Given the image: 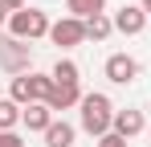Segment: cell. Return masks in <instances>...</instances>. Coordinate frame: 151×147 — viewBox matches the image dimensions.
I'll return each mask as SVG.
<instances>
[{
	"mask_svg": "<svg viewBox=\"0 0 151 147\" xmlns=\"http://www.w3.org/2000/svg\"><path fill=\"white\" fill-rule=\"evenodd\" d=\"M82 131L86 135H94V139H102V135H110V122H114V102L106 94H82Z\"/></svg>",
	"mask_w": 151,
	"mask_h": 147,
	"instance_id": "1",
	"label": "cell"
},
{
	"mask_svg": "<svg viewBox=\"0 0 151 147\" xmlns=\"http://www.w3.org/2000/svg\"><path fill=\"white\" fill-rule=\"evenodd\" d=\"M49 29L53 21L41 8H21L8 17V37H17V41H41V37H49Z\"/></svg>",
	"mask_w": 151,
	"mask_h": 147,
	"instance_id": "2",
	"label": "cell"
},
{
	"mask_svg": "<svg viewBox=\"0 0 151 147\" xmlns=\"http://www.w3.org/2000/svg\"><path fill=\"white\" fill-rule=\"evenodd\" d=\"M0 70L21 78V74H33V49L29 41H17V37H0Z\"/></svg>",
	"mask_w": 151,
	"mask_h": 147,
	"instance_id": "3",
	"label": "cell"
},
{
	"mask_svg": "<svg viewBox=\"0 0 151 147\" xmlns=\"http://www.w3.org/2000/svg\"><path fill=\"white\" fill-rule=\"evenodd\" d=\"M49 41H53L57 49H78L82 41H86V21H78V17H61V21H53Z\"/></svg>",
	"mask_w": 151,
	"mask_h": 147,
	"instance_id": "4",
	"label": "cell"
},
{
	"mask_svg": "<svg viewBox=\"0 0 151 147\" xmlns=\"http://www.w3.org/2000/svg\"><path fill=\"white\" fill-rule=\"evenodd\" d=\"M102 70H106V78H110L114 86H131V82L139 78V61H135L131 53H110Z\"/></svg>",
	"mask_w": 151,
	"mask_h": 147,
	"instance_id": "5",
	"label": "cell"
},
{
	"mask_svg": "<svg viewBox=\"0 0 151 147\" xmlns=\"http://www.w3.org/2000/svg\"><path fill=\"white\" fill-rule=\"evenodd\" d=\"M147 12L139 8V4H123L119 12H114V33H127V37H139L143 29H147Z\"/></svg>",
	"mask_w": 151,
	"mask_h": 147,
	"instance_id": "6",
	"label": "cell"
},
{
	"mask_svg": "<svg viewBox=\"0 0 151 147\" xmlns=\"http://www.w3.org/2000/svg\"><path fill=\"white\" fill-rule=\"evenodd\" d=\"M143 127H147V119H143V110H114V122H110V131L114 135H123L127 143L135 139V135H143Z\"/></svg>",
	"mask_w": 151,
	"mask_h": 147,
	"instance_id": "7",
	"label": "cell"
},
{
	"mask_svg": "<svg viewBox=\"0 0 151 147\" xmlns=\"http://www.w3.org/2000/svg\"><path fill=\"white\" fill-rule=\"evenodd\" d=\"M53 119H57V115H53L45 102H33V106H25V115H21V127H29V131H41V135H45Z\"/></svg>",
	"mask_w": 151,
	"mask_h": 147,
	"instance_id": "8",
	"label": "cell"
},
{
	"mask_svg": "<svg viewBox=\"0 0 151 147\" xmlns=\"http://www.w3.org/2000/svg\"><path fill=\"white\" fill-rule=\"evenodd\" d=\"M74 139H78V127L65 119H53L45 131V147H74Z\"/></svg>",
	"mask_w": 151,
	"mask_h": 147,
	"instance_id": "9",
	"label": "cell"
},
{
	"mask_svg": "<svg viewBox=\"0 0 151 147\" xmlns=\"http://www.w3.org/2000/svg\"><path fill=\"white\" fill-rule=\"evenodd\" d=\"M78 102H82V86H53V94H49V102H45V106L57 115V110L78 106Z\"/></svg>",
	"mask_w": 151,
	"mask_h": 147,
	"instance_id": "10",
	"label": "cell"
},
{
	"mask_svg": "<svg viewBox=\"0 0 151 147\" xmlns=\"http://www.w3.org/2000/svg\"><path fill=\"white\" fill-rule=\"evenodd\" d=\"M110 33H114V17H106V12L86 21V41H106Z\"/></svg>",
	"mask_w": 151,
	"mask_h": 147,
	"instance_id": "11",
	"label": "cell"
},
{
	"mask_svg": "<svg viewBox=\"0 0 151 147\" xmlns=\"http://www.w3.org/2000/svg\"><path fill=\"white\" fill-rule=\"evenodd\" d=\"M21 115H25V106H21V102L0 98V131H17V127H21Z\"/></svg>",
	"mask_w": 151,
	"mask_h": 147,
	"instance_id": "12",
	"label": "cell"
},
{
	"mask_svg": "<svg viewBox=\"0 0 151 147\" xmlns=\"http://www.w3.org/2000/svg\"><path fill=\"white\" fill-rule=\"evenodd\" d=\"M53 82H57V86H78V82H82V70H78L70 57H57V66H53Z\"/></svg>",
	"mask_w": 151,
	"mask_h": 147,
	"instance_id": "13",
	"label": "cell"
},
{
	"mask_svg": "<svg viewBox=\"0 0 151 147\" xmlns=\"http://www.w3.org/2000/svg\"><path fill=\"white\" fill-rule=\"evenodd\" d=\"M65 8H70V17H78V21H90V17H98L102 8H106V0H65Z\"/></svg>",
	"mask_w": 151,
	"mask_h": 147,
	"instance_id": "14",
	"label": "cell"
},
{
	"mask_svg": "<svg viewBox=\"0 0 151 147\" xmlns=\"http://www.w3.org/2000/svg\"><path fill=\"white\" fill-rule=\"evenodd\" d=\"M8 98H12V102H21V106H33V90H29V74L12 78V86H8Z\"/></svg>",
	"mask_w": 151,
	"mask_h": 147,
	"instance_id": "15",
	"label": "cell"
},
{
	"mask_svg": "<svg viewBox=\"0 0 151 147\" xmlns=\"http://www.w3.org/2000/svg\"><path fill=\"white\" fill-rule=\"evenodd\" d=\"M0 147H25V139L17 131H0Z\"/></svg>",
	"mask_w": 151,
	"mask_h": 147,
	"instance_id": "16",
	"label": "cell"
},
{
	"mask_svg": "<svg viewBox=\"0 0 151 147\" xmlns=\"http://www.w3.org/2000/svg\"><path fill=\"white\" fill-rule=\"evenodd\" d=\"M98 147H131V143H127L123 135H114V131H110V135H102V139H98Z\"/></svg>",
	"mask_w": 151,
	"mask_h": 147,
	"instance_id": "17",
	"label": "cell"
},
{
	"mask_svg": "<svg viewBox=\"0 0 151 147\" xmlns=\"http://www.w3.org/2000/svg\"><path fill=\"white\" fill-rule=\"evenodd\" d=\"M0 4H4L8 12H21V8H29V0H0Z\"/></svg>",
	"mask_w": 151,
	"mask_h": 147,
	"instance_id": "18",
	"label": "cell"
},
{
	"mask_svg": "<svg viewBox=\"0 0 151 147\" xmlns=\"http://www.w3.org/2000/svg\"><path fill=\"white\" fill-rule=\"evenodd\" d=\"M8 17H12V12H8V8L0 4V24H8Z\"/></svg>",
	"mask_w": 151,
	"mask_h": 147,
	"instance_id": "19",
	"label": "cell"
},
{
	"mask_svg": "<svg viewBox=\"0 0 151 147\" xmlns=\"http://www.w3.org/2000/svg\"><path fill=\"white\" fill-rule=\"evenodd\" d=\"M139 8H143V12H147V17H151V0H139Z\"/></svg>",
	"mask_w": 151,
	"mask_h": 147,
	"instance_id": "20",
	"label": "cell"
}]
</instances>
